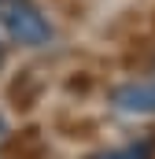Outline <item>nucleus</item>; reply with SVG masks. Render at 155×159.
<instances>
[{
  "mask_svg": "<svg viewBox=\"0 0 155 159\" xmlns=\"http://www.w3.org/2000/svg\"><path fill=\"white\" fill-rule=\"evenodd\" d=\"M0 37L22 48H44L55 30L33 0H0Z\"/></svg>",
  "mask_w": 155,
  "mask_h": 159,
  "instance_id": "obj_1",
  "label": "nucleus"
},
{
  "mask_svg": "<svg viewBox=\"0 0 155 159\" xmlns=\"http://www.w3.org/2000/svg\"><path fill=\"white\" fill-rule=\"evenodd\" d=\"M111 104L122 115H137V119H148L155 115V78H140V81H126L111 93Z\"/></svg>",
  "mask_w": 155,
  "mask_h": 159,
  "instance_id": "obj_2",
  "label": "nucleus"
},
{
  "mask_svg": "<svg viewBox=\"0 0 155 159\" xmlns=\"http://www.w3.org/2000/svg\"><path fill=\"white\" fill-rule=\"evenodd\" d=\"M152 156V144H129V148H118V152H107L100 159H148Z\"/></svg>",
  "mask_w": 155,
  "mask_h": 159,
  "instance_id": "obj_3",
  "label": "nucleus"
},
{
  "mask_svg": "<svg viewBox=\"0 0 155 159\" xmlns=\"http://www.w3.org/2000/svg\"><path fill=\"white\" fill-rule=\"evenodd\" d=\"M0 67H4V37H0Z\"/></svg>",
  "mask_w": 155,
  "mask_h": 159,
  "instance_id": "obj_4",
  "label": "nucleus"
}]
</instances>
